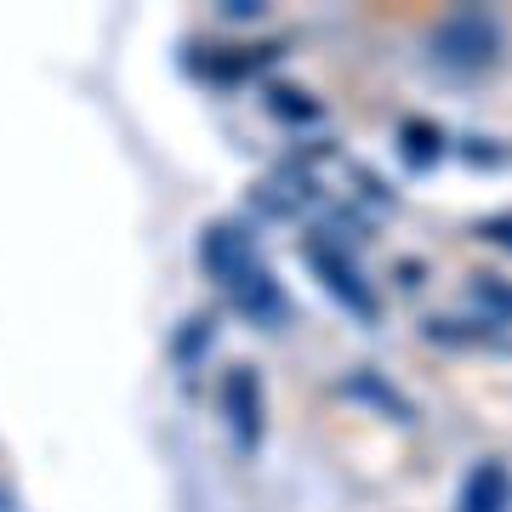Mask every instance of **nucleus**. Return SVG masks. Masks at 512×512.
Here are the masks:
<instances>
[{"instance_id": "nucleus-1", "label": "nucleus", "mask_w": 512, "mask_h": 512, "mask_svg": "<svg viewBox=\"0 0 512 512\" xmlns=\"http://www.w3.org/2000/svg\"><path fill=\"white\" fill-rule=\"evenodd\" d=\"M495 52H501V29H495L490 12H461V18H450L439 29L444 63H473V69H484V63H495Z\"/></svg>"}, {"instance_id": "nucleus-2", "label": "nucleus", "mask_w": 512, "mask_h": 512, "mask_svg": "<svg viewBox=\"0 0 512 512\" xmlns=\"http://www.w3.org/2000/svg\"><path fill=\"white\" fill-rule=\"evenodd\" d=\"M461 501H467V507L461 512H501L507 507V484H501V467H478L473 478H467V495H461Z\"/></svg>"}]
</instances>
